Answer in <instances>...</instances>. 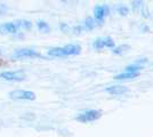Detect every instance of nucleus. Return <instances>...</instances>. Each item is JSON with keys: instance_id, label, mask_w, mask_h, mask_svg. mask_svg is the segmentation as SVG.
Instances as JSON below:
<instances>
[{"instance_id": "f257e3e1", "label": "nucleus", "mask_w": 153, "mask_h": 137, "mask_svg": "<svg viewBox=\"0 0 153 137\" xmlns=\"http://www.w3.org/2000/svg\"><path fill=\"white\" fill-rule=\"evenodd\" d=\"M81 52V47L79 45H68L59 48H51L48 50V55L51 56H70V55H78Z\"/></svg>"}, {"instance_id": "f03ea898", "label": "nucleus", "mask_w": 153, "mask_h": 137, "mask_svg": "<svg viewBox=\"0 0 153 137\" xmlns=\"http://www.w3.org/2000/svg\"><path fill=\"white\" fill-rule=\"evenodd\" d=\"M102 117V112L98 111V110H89V111H86L79 114L76 118L78 121L80 122H90V121H95L97 119Z\"/></svg>"}, {"instance_id": "7ed1b4c3", "label": "nucleus", "mask_w": 153, "mask_h": 137, "mask_svg": "<svg viewBox=\"0 0 153 137\" xmlns=\"http://www.w3.org/2000/svg\"><path fill=\"white\" fill-rule=\"evenodd\" d=\"M0 78L8 81H22L26 78L24 71H8L0 73Z\"/></svg>"}, {"instance_id": "20e7f679", "label": "nucleus", "mask_w": 153, "mask_h": 137, "mask_svg": "<svg viewBox=\"0 0 153 137\" xmlns=\"http://www.w3.org/2000/svg\"><path fill=\"white\" fill-rule=\"evenodd\" d=\"M9 97L13 99H26V101H33L36 99V94L32 91L26 90H14L9 93Z\"/></svg>"}, {"instance_id": "39448f33", "label": "nucleus", "mask_w": 153, "mask_h": 137, "mask_svg": "<svg viewBox=\"0 0 153 137\" xmlns=\"http://www.w3.org/2000/svg\"><path fill=\"white\" fill-rule=\"evenodd\" d=\"M94 47L96 49H102V48H112L114 47V41L110 37H103V38H98L94 41Z\"/></svg>"}, {"instance_id": "423d86ee", "label": "nucleus", "mask_w": 153, "mask_h": 137, "mask_svg": "<svg viewBox=\"0 0 153 137\" xmlns=\"http://www.w3.org/2000/svg\"><path fill=\"white\" fill-rule=\"evenodd\" d=\"M13 57L19 59V57H41V55L33 49H19L13 54Z\"/></svg>"}, {"instance_id": "0eeeda50", "label": "nucleus", "mask_w": 153, "mask_h": 137, "mask_svg": "<svg viewBox=\"0 0 153 137\" xmlns=\"http://www.w3.org/2000/svg\"><path fill=\"white\" fill-rule=\"evenodd\" d=\"M95 19L97 21H103V19L108 14V6H97L94 10Z\"/></svg>"}, {"instance_id": "6e6552de", "label": "nucleus", "mask_w": 153, "mask_h": 137, "mask_svg": "<svg viewBox=\"0 0 153 137\" xmlns=\"http://www.w3.org/2000/svg\"><path fill=\"white\" fill-rule=\"evenodd\" d=\"M106 91L112 95H122V94L127 93L128 88L125 86H111V87L106 88Z\"/></svg>"}, {"instance_id": "1a4fd4ad", "label": "nucleus", "mask_w": 153, "mask_h": 137, "mask_svg": "<svg viewBox=\"0 0 153 137\" xmlns=\"http://www.w3.org/2000/svg\"><path fill=\"white\" fill-rule=\"evenodd\" d=\"M17 25L15 23H7L0 26V32L1 33H16L17 32Z\"/></svg>"}, {"instance_id": "9d476101", "label": "nucleus", "mask_w": 153, "mask_h": 137, "mask_svg": "<svg viewBox=\"0 0 153 137\" xmlns=\"http://www.w3.org/2000/svg\"><path fill=\"white\" fill-rule=\"evenodd\" d=\"M140 76V72H123V73H120L118 76H115L114 79L117 80H126V79H133L136 78Z\"/></svg>"}, {"instance_id": "9b49d317", "label": "nucleus", "mask_w": 153, "mask_h": 137, "mask_svg": "<svg viewBox=\"0 0 153 137\" xmlns=\"http://www.w3.org/2000/svg\"><path fill=\"white\" fill-rule=\"evenodd\" d=\"M16 25H17V27L24 29V30H30L32 26L29 21H19V22H16Z\"/></svg>"}, {"instance_id": "f8f14e48", "label": "nucleus", "mask_w": 153, "mask_h": 137, "mask_svg": "<svg viewBox=\"0 0 153 137\" xmlns=\"http://www.w3.org/2000/svg\"><path fill=\"white\" fill-rule=\"evenodd\" d=\"M37 26H38V29L40 31H44V32H49V30H51L49 25L46 22H44V21H39L38 23H37Z\"/></svg>"}, {"instance_id": "ddd939ff", "label": "nucleus", "mask_w": 153, "mask_h": 137, "mask_svg": "<svg viewBox=\"0 0 153 137\" xmlns=\"http://www.w3.org/2000/svg\"><path fill=\"white\" fill-rule=\"evenodd\" d=\"M95 21L93 20L91 17H88L87 20L85 21V27L86 29H88V30H91V29H94L95 27Z\"/></svg>"}, {"instance_id": "4468645a", "label": "nucleus", "mask_w": 153, "mask_h": 137, "mask_svg": "<svg viewBox=\"0 0 153 137\" xmlns=\"http://www.w3.org/2000/svg\"><path fill=\"white\" fill-rule=\"evenodd\" d=\"M129 48H130V47L128 45H121V46H119V47H117L114 50H113V53H114V54H122V53L126 52Z\"/></svg>"}, {"instance_id": "2eb2a0df", "label": "nucleus", "mask_w": 153, "mask_h": 137, "mask_svg": "<svg viewBox=\"0 0 153 137\" xmlns=\"http://www.w3.org/2000/svg\"><path fill=\"white\" fill-rule=\"evenodd\" d=\"M7 6L6 5H4V4H0V15H2V14H5L7 12Z\"/></svg>"}, {"instance_id": "dca6fc26", "label": "nucleus", "mask_w": 153, "mask_h": 137, "mask_svg": "<svg viewBox=\"0 0 153 137\" xmlns=\"http://www.w3.org/2000/svg\"><path fill=\"white\" fill-rule=\"evenodd\" d=\"M119 13L121 14V15H126V14L128 13V9L125 8V7H120V8H119Z\"/></svg>"}, {"instance_id": "f3484780", "label": "nucleus", "mask_w": 153, "mask_h": 137, "mask_svg": "<svg viewBox=\"0 0 153 137\" xmlns=\"http://www.w3.org/2000/svg\"><path fill=\"white\" fill-rule=\"evenodd\" d=\"M61 29H62L63 31H68V30H69V27L65 25V24H62V25H61Z\"/></svg>"}, {"instance_id": "a211bd4d", "label": "nucleus", "mask_w": 153, "mask_h": 137, "mask_svg": "<svg viewBox=\"0 0 153 137\" xmlns=\"http://www.w3.org/2000/svg\"><path fill=\"white\" fill-rule=\"evenodd\" d=\"M0 54H1V52H0Z\"/></svg>"}]
</instances>
